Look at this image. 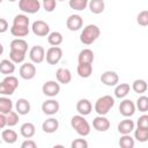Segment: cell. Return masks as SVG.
<instances>
[{
  "mask_svg": "<svg viewBox=\"0 0 148 148\" xmlns=\"http://www.w3.org/2000/svg\"><path fill=\"white\" fill-rule=\"evenodd\" d=\"M99 35H101V30L96 24H88L81 31L80 40L84 45H90L99 37Z\"/></svg>",
  "mask_w": 148,
  "mask_h": 148,
  "instance_id": "cell-1",
  "label": "cell"
},
{
  "mask_svg": "<svg viewBox=\"0 0 148 148\" xmlns=\"http://www.w3.org/2000/svg\"><path fill=\"white\" fill-rule=\"evenodd\" d=\"M71 126L81 136H87V135L90 134V130L91 128H90L89 123L84 118V116H81V114L73 116L72 119H71Z\"/></svg>",
  "mask_w": 148,
  "mask_h": 148,
  "instance_id": "cell-2",
  "label": "cell"
},
{
  "mask_svg": "<svg viewBox=\"0 0 148 148\" xmlns=\"http://www.w3.org/2000/svg\"><path fill=\"white\" fill-rule=\"evenodd\" d=\"M114 105V98L110 95H104L102 97H99L96 102H95V111L97 114L99 116H105L109 113V111L113 108Z\"/></svg>",
  "mask_w": 148,
  "mask_h": 148,
  "instance_id": "cell-3",
  "label": "cell"
},
{
  "mask_svg": "<svg viewBox=\"0 0 148 148\" xmlns=\"http://www.w3.org/2000/svg\"><path fill=\"white\" fill-rule=\"evenodd\" d=\"M39 0H18V8L27 14H36L40 9Z\"/></svg>",
  "mask_w": 148,
  "mask_h": 148,
  "instance_id": "cell-4",
  "label": "cell"
},
{
  "mask_svg": "<svg viewBox=\"0 0 148 148\" xmlns=\"http://www.w3.org/2000/svg\"><path fill=\"white\" fill-rule=\"evenodd\" d=\"M62 58V50L59 46H51L46 53H45V59L49 65H57Z\"/></svg>",
  "mask_w": 148,
  "mask_h": 148,
  "instance_id": "cell-5",
  "label": "cell"
},
{
  "mask_svg": "<svg viewBox=\"0 0 148 148\" xmlns=\"http://www.w3.org/2000/svg\"><path fill=\"white\" fill-rule=\"evenodd\" d=\"M42 91L45 96H49V97H56L59 92H60V84L59 82L57 81H53V80H49L46 81L43 87H42Z\"/></svg>",
  "mask_w": 148,
  "mask_h": 148,
  "instance_id": "cell-6",
  "label": "cell"
},
{
  "mask_svg": "<svg viewBox=\"0 0 148 148\" xmlns=\"http://www.w3.org/2000/svg\"><path fill=\"white\" fill-rule=\"evenodd\" d=\"M31 30L38 37H45V36H47L50 34V27H49V24L46 22L42 21V20L35 21L32 23V25H31Z\"/></svg>",
  "mask_w": 148,
  "mask_h": 148,
  "instance_id": "cell-7",
  "label": "cell"
},
{
  "mask_svg": "<svg viewBox=\"0 0 148 148\" xmlns=\"http://www.w3.org/2000/svg\"><path fill=\"white\" fill-rule=\"evenodd\" d=\"M29 58L34 64H40L45 59V50L40 45H35L29 51Z\"/></svg>",
  "mask_w": 148,
  "mask_h": 148,
  "instance_id": "cell-8",
  "label": "cell"
},
{
  "mask_svg": "<svg viewBox=\"0 0 148 148\" xmlns=\"http://www.w3.org/2000/svg\"><path fill=\"white\" fill-rule=\"evenodd\" d=\"M135 104L134 102H132L131 99H124L120 102V105H119V112L121 116L126 117V118H130L132 117L134 113H135Z\"/></svg>",
  "mask_w": 148,
  "mask_h": 148,
  "instance_id": "cell-9",
  "label": "cell"
},
{
  "mask_svg": "<svg viewBox=\"0 0 148 148\" xmlns=\"http://www.w3.org/2000/svg\"><path fill=\"white\" fill-rule=\"evenodd\" d=\"M20 76L23 80H31L36 76V66L32 62H24L20 67Z\"/></svg>",
  "mask_w": 148,
  "mask_h": 148,
  "instance_id": "cell-10",
  "label": "cell"
},
{
  "mask_svg": "<svg viewBox=\"0 0 148 148\" xmlns=\"http://www.w3.org/2000/svg\"><path fill=\"white\" fill-rule=\"evenodd\" d=\"M82 25H83V18L79 14L69 15L66 21V27L71 31H77L82 28Z\"/></svg>",
  "mask_w": 148,
  "mask_h": 148,
  "instance_id": "cell-11",
  "label": "cell"
},
{
  "mask_svg": "<svg viewBox=\"0 0 148 148\" xmlns=\"http://www.w3.org/2000/svg\"><path fill=\"white\" fill-rule=\"evenodd\" d=\"M101 81L103 84H105L108 87H114L119 82V76L113 71H105L101 75Z\"/></svg>",
  "mask_w": 148,
  "mask_h": 148,
  "instance_id": "cell-12",
  "label": "cell"
},
{
  "mask_svg": "<svg viewBox=\"0 0 148 148\" xmlns=\"http://www.w3.org/2000/svg\"><path fill=\"white\" fill-rule=\"evenodd\" d=\"M59 109H60V104H59V102L58 101H56V99H47V101H45V102H43V104H42V111L45 113V114H47V116H53V114H56L58 111H59Z\"/></svg>",
  "mask_w": 148,
  "mask_h": 148,
  "instance_id": "cell-13",
  "label": "cell"
},
{
  "mask_svg": "<svg viewBox=\"0 0 148 148\" xmlns=\"http://www.w3.org/2000/svg\"><path fill=\"white\" fill-rule=\"evenodd\" d=\"M92 127L98 132H106L110 128V121L105 116H97L92 120Z\"/></svg>",
  "mask_w": 148,
  "mask_h": 148,
  "instance_id": "cell-14",
  "label": "cell"
},
{
  "mask_svg": "<svg viewBox=\"0 0 148 148\" xmlns=\"http://www.w3.org/2000/svg\"><path fill=\"white\" fill-rule=\"evenodd\" d=\"M56 77H57V81L59 83H61V84H68L72 81V73H71V71L68 68L60 67L56 72Z\"/></svg>",
  "mask_w": 148,
  "mask_h": 148,
  "instance_id": "cell-15",
  "label": "cell"
},
{
  "mask_svg": "<svg viewBox=\"0 0 148 148\" xmlns=\"http://www.w3.org/2000/svg\"><path fill=\"white\" fill-rule=\"evenodd\" d=\"M76 111L81 116H88V114H90V112L92 111V104H91V102L89 99H87V98H81L76 103Z\"/></svg>",
  "mask_w": 148,
  "mask_h": 148,
  "instance_id": "cell-16",
  "label": "cell"
},
{
  "mask_svg": "<svg viewBox=\"0 0 148 148\" xmlns=\"http://www.w3.org/2000/svg\"><path fill=\"white\" fill-rule=\"evenodd\" d=\"M76 72L80 77L82 79H88L92 74V64L89 62H79Z\"/></svg>",
  "mask_w": 148,
  "mask_h": 148,
  "instance_id": "cell-17",
  "label": "cell"
},
{
  "mask_svg": "<svg viewBox=\"0 0 148 148\" xmlns=\"http://www.w3.org/2000/svg\"><path fill=\"white\" fill-rule=\"evenodd\" d=\"M15 109H16V112L21 116H25L30 112V103L27 98H18L16 101V104H15Z\"/></svg>",
  "mask_w": 148,
  "mask_h": 148,
  "instance_id": "cell-18",
  "label": "cell"
},
{
  "mask_svg": "<svg viewBox=\"0 0 148 148\" xmlns=\"http://www.w3.org/2000/svg\"><path fill=\"white\" fill-rule=\"evenodd\" d=\"M58 128H59V121L56 118H49L42 124V130L49 134L57 132Z\"/></svg>",
  "mask_w": 148,
  "mask_h": 148,
  "instance_id": "cell-19",
  "label": "cell"
},
{
  "mask_svg": "<svg viewBox=\"0 0 148 148\" xmlns=\"http://www.w3.org/2000/svg\"><path fill=\"white\" fill-rule=\"evenodd\" d=\"M134 121L131 120L130 118H126L124 120H121L118 124V132L120 134H130L133 130H134Z\"/></svg>",
  "mask_w": 148,
  "mask_h": 148,
  "instance_id": "cell-20",
  "label": "cell"
},
{
  "mask_svg": "<svg viewBox=\"0 0 148 148\" xmlns=\"http://www.w3.org/2000/svg\"><path fill=\"white\" fill-rule=\"evenodd\" d=\"M20 133H21V135L23 138L31 139L35 135V133H36V127H35V125L32 123H29V121L28 123H24L20 127Z\"/></svg>",
  "mask_w": 148,
  "mask_h": 148,
  "instance_id": "cell-21",
  "label": "cell"
},
{
  "mask_svg": "<svg viewBox=\"0 0 148 148\" xmlns=\"http://www.w3.org/2000/svg\"><path fill=\"white\" fill-rule=\"evenodd\" d=\"M15 72V64L10 59H3L0 61V73L3 75H12Z\"/></svg>",
  "mask_w": 148,
  "mask_h": 148,
  "instance_id": "cell-22",
  "label": "cell"
},
{
  "mask_svg": "<svg viewBox=\"0 0 148 148\" xmlns=\"http://www.w3.org/2000/svg\"><path fill=\"white\" fill-rule=\"evenodd\" d=\"M94 59H95V56H94V52L90 50V49H83L80 51L79 56H77V61L79 62H89V64H92L94 62Z\"/></svg>",
  "mask_w": 148,
  "mask_h": 148,
  "instance_id": "cell-23",
  "label": "cell"
},
{
  "mask_svg": "<svg viewBox=\"0 0 148 148\" xmlns=\"http://www.w3.org/2000/svg\"><path fill=\"white\" fill-rule=\"evenodd\" d=\"M88 7L90 9V12L92 14H101L104 12V8H105V3L103 0H90L88 2Z\"/></svg>",
  "mask_w": 148,
  "mask_h": 148,
  "instance_id": "cell-24",
  "label": "cell"
},
{
  "mask_svg": "<svg viewBox=\"0 0 148 148\" xmlns=\"http://www.w3.org/2000/svg\"><path fill=\"white\" fill-rule=\"evenodd\" d=\"M114 96L117 98H125L130 90H131V87L128 83H119V84H116L114 86Z\"/></svg>",
  "mask_w": 148,
  "mask_h": 148,
  "instance_id": "cell-25",
  "label": "cell"
},
{
  "mask_svg": "<svg viewBox=\"0 0 148 148\" xmlns=\"http://www.w3.org/2000/svg\"><path fill=\"white\" fill-rule=\"evenodd\" d=\"M1 138L6 143L12 145L17 141V133L14 130H3L1 133Z\"/></svg>",
  "mask_w": 148,
  "mask_h": 148,
  "instance_id": "cell-26",
  "label": "cell"
},
{
  "mask_svg": "<svg viewBox=\"0 0 148 148\" xmlns=\"http://www.w3.org/2000/svg\"><path fill=\"white\" fill-rule=\"evenodd\" d=\"M62 40H64V37L59 31H52L47 35V42L52 46H59L62 43Z\"/></svg>",
  "mask_w": 148,
  "mask_h": 148,
  "instance_id": "cell-27",
  "label": "cell"
},
{
  "mask_svg": "<svg viewBox=\"0 0 148 148\" xmlns=\"http://www.w3.org/2000/svg\"><path fill=\"white\" fill-rule=\"evenodd\" d=\"M10 50L27 52L28 51V43L22 38H15L10 42Z\"/></svg>",
  "mask_w": 148,
  "mask_h": 148,
  "instance_id": "cell-28",
  "label": "cell"
},
{
  "mask_svg": "<svg viewBox=\"0 0 148 148\" xmlns=\"http://www.w3.org/2000/svg\"><path fill=\"white\" fill-rule=\"evenodd\" d=\"M13 110V102L10 98L2 96L0 97V113L7 114Z\"/></svg>",
  "mask_w": 148,
  "mask_h": 148,
  "instance_id": "cell-29",
  "label": "cell"
},
{
  "mask_svg": "<svg viewBox=\"0 0 148 148\" xmlns=\"http://www.w3.org/2000/svg\"><path fill=\"white\" fill-rule=\"evenodd\" d=\"M147 82L143 80V79H136L133 81L132 83V89L136 92V94H143L147 91Z\"/></svg>",
  "mask_w": 148,
  "mask_h": 148,
  "instance_id": "cell-30",
  "label": "cell"
},
{
  "mask_svg": "<svg viewBox=\"0 0 148 148\" xmlns=\"http://www.w3.org/2000/svg\"><path fill=\"white\" fill-rule=\"evenodd\" d=\"M10 34L14 37H25L29 34V27H16V25H12L10 27Z\"/></svg>",
  "mask_w": 148,
  "mask_h": 148,
  "instance_id": "cell-31",
  "label": "cell"
},
{
  "mask_svg": "<svg viewBox=\"0 0 148 148\" xmlns=\"http://www.w3.org/2000/svg\"><path fill=\"white\" fill-rule=\"evenodd\" d=\"M25 54H27V52L16 51V50H10V52H9V59H10L14 64H21V62L24 61Z\"/></svg>",
  "mask_w": 148,
  "mask_h": 148,
  "instance_id": "cell-32",
  "label": "cell"
},
{
  "mask_svg": "<svg viewBox=\"0 0 148 148\" xmlns=\"http://www.w3.org/2000/svg\"><path fill=\"white\" fill-rule=\"evenodd\" d=\"M119 146L121 148H133L134 139L130 134H121V136L119 139Z\"/></svg>",
  "mask_w": 148,
  "mask_h": 148,
  "instance_id": "cell-33",
  "label": "cell"
},
{
  "mask_svg": "<svg viewBox=\"0 0 148 148\" xmlns=\"http://www.w3.org/2000/svg\"><path fill=\"white\" fill-rule=\"evenodd\" d=\"M88 2H89V0H69L68 5L72 9L80 12L88 7Z\"/></svg>",
  "mask_w": 148,
  "mask_h": 148,
  "instance_id": "cell-34",
  "label": "cell"
},
{
  "mask_svg": "<svg viewBox=\"0 0 148 148\" xmlns=\"http://www.w3.org/2000/svg\"><path fill=\"white\" fill-rule=\"evenodd\" d=\"M29 17L25 14H17L13 20V25L16 27H29Z\"/></svg>",
  "mask_w": 148,
  "mask_h": 148,
  "instance_id": "cell-35",
  "label": "cell"
},
{
  "mask_svg": "<svg viewBox=\"0 0 148 148\" xmlns=\"http://www.w3.org/2000/svg\"><path fill=\"white\" fill-rule=\"evenodd\" d=\"M134 131V139H136L139 142H146L148 140V128H141L136 127Z\"/></svg>",
  "mask_w": 148,
  "mask_h": 148,
  "instance_id": "cell-36",
  "label": "cell"
},
{
  "mask_svg": "<svg viewBox=\"0 0 148 148\" xmlns=\"http://www.w3.org/2000/svg\"><path fill=\"white\" fill-rule=\"evenodd\" d=\"M15 90H16V89H15L13 86H10L7 81L2 80V81L0 82V95H3V96H10V95L14 94Z\"/></svg>",
  "mask_w": 148,
  "mask_h": 148,
  "instance_id": "cell-37",
  "label": "cell"
},
{
  "mask_svg": "<svg viewBox=\"0 0 148 148\" xmlns=\"http://www.w3.org/2000/svg\"><path fill=\"white\" fill-rule=\"evenodd\" d=\"M18 116L20 114L16 111H13L12 110L9 113L6 114V125L9 126V127H13V126L17 125V123H18Z\"/></svg>",
  "mask_w": 148,
  "mask_h": 148,
  "instance_id": "cell-38",
  "label": "cell"
},
{
  "mask_svg": "<svg viewBox=\"0 0 148 148\" xmlns=\"http://www.w3.org/2000/svg\"><path fill=\"white\" fill-rule=\"evenodd\" d=\"M135 108L140 111V112H147L148 111V97L147 96H140L136 101Z\"/></svg>",
  "mask_w": 148,
  "mask_h": 148,
  "instance_id": "cell-39",
  "label": "cell"
},
{
  "mask_svg": "<svg viewBox=\"0 0 148 148\" xmlns=\"http://www.w3.org/2000/svg\"><path fill=\"white\" fill-rule=\"evenodd\" d=\"M136 22L141 27H147L148 25V10H142L136 16Z\"/></svg>",
  "mask_w": 148,
  "mask_h": 148,
  "instance_id": "cell-40",
  "label": "cell"
},
{
  "mask_svg": "<svg viewBox=\"0 0 148 148\" xmlns=\"http://www.w3.org/2000/svg\"><path fill=\"white\" fill-rule=\"evenodd\" d=\"M57 7V0H43V8L45 12L51 13L56 9Z\"/></svg>",
  "mask_w": 148,
  "mask_h": 148,
  "instance_id": "cell-41",
  "label": "cell"
},
{
  "mask_svg": "<svg viewBox=\"0 0 148 148\" xmlns=\"http://www.w3.org/2000/svg\"><path fill=\"white\" fill-rule=\"evenodd\" d=\"M72 148H88V142L84 139H75L71 143Z\"/></svg>",
  "mask_w": 148,
  "mask_h": 148,
  "instance_id": "cell-42",
  "label": "cell"
},
{
  "mask_svg": "<svg viewBox=\"0 0 148 148\" xmlns=\"http://www.w3.org/2000/svg\"><path fill=\"white\" fill-rule=\"evenodd\" d=\"M136 126L141 127V128H148V116L142 114L141 117H139V119L136 121Z\"/></svg>",
  "mask_w": 148,
  "mask_h": 148,
  "instance_id": "cell-43",
  "label": "cell"
},
{
  "mask_svg": "<svg viewBox=\"0 0 148 148\" xmlns=\"http://www.w3.org/2000/svg\"><path fill=\"white\" fill-rule=\"evenodd\" d=\"M36 147H37V143L31 139H25L21 143V148H36Z\"/></svg>",
  "mask_w": 148,
  "mask_h": 148,
  "instance_id": "cell-44",
  "label": "cell"
},
{
  "mask_svg": "<svg viewBox=\"0 0 148 148\" xmlns=\"http://www.w3.org/2000/svg\"><path fill=\"white\" fill-rule=\"evenodd\" d=\"M8 22L5 18H0V34H3L8 30Z\"/></svg>",
  "mask_w": 148,
  "mask_h": 148,
  "instance_id": "cell-45",
  "label": "cell"
},
{
  "mask_svg": "<svg viewBox=\"0 0 148 148\" xmlns=\"http://www.w3.org/2000/svg\"><path fill=\"white\" fill-rule=\"evenodd\" d=\"M5 126H7L6 125V114L0 113V130H2Z\"/></svg>",
  "mask_w": 148,
  "mask_h": 148,
  "instance_id": "cell-46",
  "label": "cell"
},
{
  "mask_svg": "<svg viewBox=\"0 0 148 148\" xmlns=\"http://www.w3.org/2000/svg\"><path fill=\"white\" fill-rule=\"evenodd\" d=\"M2 53H3V45L0 43V56H1Z\"/></svg>",
  "mask_w": 148,
  "mask_h": 148,
  "instance_id": "cell-47",
  "label": "cell"
},
{
  "mask_svg": "<svg viewBox=\"0 0 148 148\" xmlns=\"http://www.w3.org/2000/svg\"><path fill=\"white\" fill-rule=\"evenodd\" d=\"M8 1H10V2H14V1H16V0H8Z\"/></svg>",
  "mask_w": 148,
  "mask_h": 148,
  "instance_id": "cell-48",
  "label": "cell"
},
{
  "mask_svg": "<svg viewBox=\"0 0 148 148\" xmlns=\"http://www.w3.org/2000/svg\"><path fill=\"white\" fill-rule=\"evenodd\" d=\"M57 1H65V0H57Z\"/></svg>",
  "mask_w": 148,
  "mask_h": 148,
  "instance_id": "cell-49",
  "label": "cell"
},
{
  "mask_svg": "<svg viewBox=\"0 0 148 148\" xmlns=\"http://www.w3.org/2000/svg\"><path fill=\"white\" fill-rule=\"evenodd\" d=\"M1 2H2V0H0V3H1Z\"/></svg>",
  "mask_w": 148,
  "mask_h": 148,
  "instance_id": "cell-50",
  "label": "cell"
}]
</instances>
